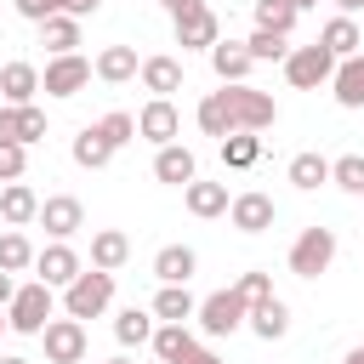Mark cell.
Masks as SVG:
<instances>
[{
    "mask_svg": "<svg viewBox=\"0 0 364 364\" xmlns=\"http://www.w3.org/2000/svg\"><path fill=\"white\" fill-rule=\"evenodd\" d=\"M330 262H336V228H301L290 245V273L318 279V273H330Z\"/></svg>",
    "mask_w": 364,
    "mask_h": 364,
    "instance_id": "5b68a950",
    "label": "cell"
},
{
    "mask_svg": "<svg viewBox=\"0 0 364 364\" xmlns=\"http://www.w3.org/2000/svg\"><path fill=\"white\" fill-rule=\"evenodd\" d=\"M0 222H6V228L40 222V193H34L28 182H6V188H0Z\"/></svg>",
    "mask_w": 364,
    "mask_h": 364,
    "instance_id": "e0dca14e",
    "label": "cell"
},
{
    "mask_svg": "<svg viewBox=\"0 0 364 364\" xmlns=\"http://www.w3.org/2000/svg\"><path fill=\"white\" fill-rule=\"evenodd\" d=\"M0 330H11V324H6V313H0Z\"/></svg>",
    "mask_w": 364,
    "mask_h": 364,
    "instance_id": "f907efd6",
    "label": "cell"
},
{
    "mask_svg": "<svg viewBox=\"0 0 364 364\" xmlns=\"http://www.w3.org/2000/svg\"><path fill=\"white\" fill-rule=\"evenodd\" d=\"M91 74H97V63H91V57H80V51L51 57V63H46V74H40V91H46V97H74V91H85V85H91Z\"/></svg>",
    "mask_w": 364,
    "mask_h": 364,
    "instance_id": "52a82bcc",
    "label": "cell"
},
{
    "mask_svg": "<svg viewBox=\"0 0 364 364\" xmlns=\"http://www.w3.org/2000/svg\"><path fill=\"white\" fill-rule=\"evenodd\" d=\"M40 46H46L51 57H68V51L80 46V17H68V11H63V17H46V23H40Z\"/></svg>",
    "mask_w": 364,
    "mask_h": 364,
    "instance_id": "83f0119b",
    "label": "cell"
},
{
    "mask_svg": "<svg viewBox=\"0 0 364 364\" xmlns=\"http://www.w3.org/2000/svg\"><path fill=\"white\" fill-rule=\"evenodd\" d=\"M154 176H159V182H171V188L199 182V159H193V148H182V142L159 148V154H154Z\"/></svg>",
    "mask_w": 364,
    "mask_h": 364,
    "instance_id": "2e32d148",
    "label": "cell"
},
{
    "mask_svg": "<svg viewBox=\"0 0 364 364\" xmlns=\"http://www.w3.org/2000/svg\"><path fill=\"white\" fill-rule=\"evenodd\" d=\"M239 290H245L250 301H262V296H273V273H262V267H256V273H239Z\"/></svg>",
    "mask_w": 364,
    "mask_h": 364,
    "instance_id": "60d3db41",
    "label": "cell"
},
{
    "mask_svg": "<svg viewBox=\"0 0 364 364\" xmlns=\"http://www.w3.org/2000/svg\"><path fill=\"white\" fill-rule=\"evenodd\" d=\"M159 6H165L171 17H182V11H193V6H205V0H159Z\"/></svg>",
    "mask_w": 364,
    "mask_h": 364,
    "instance_id": "f6af8a7d",
    "label": "cell"
},
{
    "mask_svg": "<svg viewBox=\"0 0 364 364\" xmlns=\"http://www.w3.org/2000/svg\"><path fill=\"white\" fill-rule=\"evenodd\" d=\"M11 296H17V279H11V273H0V313L11 307Z\"/></svg>",
    "mask_w": 364,
    "mask_h": 364,
    "instance_id": "7bdbcfd3",
    "label": "cell"
},
{
    "mask_svg": "<svg viewBox=\"0 0 364 364\" xmlns=\"http://www.w3.org/2000/svg\"><path fill=\"white\" fill-rule=\"evenodd\" d=\"M330 91H336V102H341V108H364V51H358V57H347V63H336Z\"/></svg>",
    "mask_w": 364,
    "mask_h": 364,
    "instance_id": "d4e9b609",
    "label": "cell"
},
{
    "mask_svg": "<svg viewBox=\"0 0 364 364\" xmlns=\"http://www.w3.org/2000/svg\"><path fill=\"white\" fill-rule=\"evenodd\" d=\"M154 307H125L119 318H114V341L119 347H142V341H154Z\"/></svg>",
    "mask_w": 364,
    "mask_h": 364,
    "instance_id": "4316f807",
    "label": "cell"
},
{
    "mask_svg": "<svg viewBox=\"0 0 364 364\" xmlns=\"http://www.w3.org/2000/svg\"><path fill=\"white\" fill-rule=\"evenodd\" d=\"M199 313V301L188 296V284H159V296H154V318L159 324H188Z\"/></svg>",
    "mask_w": 364,
    "mask_h": 364,
    "instance_id": "cb8c5ba5",
    "label": "cell"
},
{
    "mask_svg": "<svg viewBox=\"0 0 364 364\" xmlns=\"http://www.w3.org/2000/svg\"><path fill=\"white\" fill-rule=\"evenodd\" d=\"M341 364H364V347H353V353H347V358H341Z\"/></svg>",
    "mask_w": 364,
    "mask_h": 364,
    "instance_id": "7dc6e473",
    "label": "cell"
},
{
    "mask_svg": "<svg viewBox=\"0 0 364 364\" xmlns=\"http://www.w3.org/2000/svg\"><path fill=\"white\" fill-rule=\"evenodd\" d=\"M34 273H40V284H51V290H68V284L85 273V262H80V250H74L68 239H51V245L34 256Z\"/></svg>",
    "mask_w": 364,
    "mask_h": 364,
    "instance_id": "ba28073f",
    "label": "cell"
},
{
    "mask_svg": "<svg viewBox=\"0 0 364 364\" xmlns=\"http://www.w3.org/2000/svg\"><path fill=\"white\" fill-rule=\"evenodd\" d=\"M176 131H182V114H176V102H171V97H154V102L136 114V136H148L154 148H171V142H176Z\"/></svg>",
    "mask_w": 364,
    "mask_h": 364,
    "instance_id": "8fae6325",
    "label": "cell"
},
{
    "mask_svg": "<svg viewBox=\"0 0 364 364\" xmlns=\"http://www.w3.org/2000/svg\"><path fill=\"white\" fill-rule=\"evenodd\" d=\"M23 171H28V148L0 142V182H23Z\"/></svg>",
    "mask_w": 364,
    "mask_h": 364,
    "instance_id": "f35d334b",
    "label": "cell"
},
{
    "mask_svg": "<svg viewBox=\"0 0 364 364\" xmlns=\"http://www.w3.org/2000/svg\"><path fill=\"white\" fill-rule=\"evenodd\" d=\"M108 159H114V148H108V136H102L97 125H85V131L74 136V165H80V171H102Z\"/></svg>",
    "mask_w": 364,
    "mask_h": 364,
    "instance_id": "f546056e",
    "label": "cell"
},
{
    "mask_svg": "<svg viewBox=\"0 0 364 364\" xmlns=\"http://www.w3.org/2000/svg\"><path fill=\"white\" fill-rule=\"evenodd\" d=\"M108 364H131V358H108Z\"/></svg>",
    "mask_w": 364,
    "mask_h": 364,
    "instance_id": "816d5d0a",
    "label": "cell"
},
{
    "mask_svg": "<svg viewBox=\"0 0 364 364\" xmlns=\"http://www.w3.org/2000/svg\"><path fill=\"white\" fill-rule=\"evenodd\" d=\"M290 6H296V11H307V6H318V0H290Z\"/></svg>",
    "mask_w": 364,
    "mask_h": 364,
    "instance_id": "681fc988",
    "label": "cell"
},
{
    "mask_svg": "<svg viewBox=\"0 0 364 364\" xmlns=\"http://www.w3.org/2000/svg\"><path fill=\"white\" fill-rule=\"evenodd\" d=\"M51 307H57V296H51V284H17V296H11V307H6V324L17 330V336H40L46 324H51Z\"/></svg>",
    "mask_w": 364,
    "mask_h": 364,
    "instance_id": "277c9868",
    "label": "cell"
},
{
    "mask_svg": "<svg viewBox=\"0 0 364 364\" xmlns=\"http://www.w3.org/2000/svg\"><path fill=\"white\" fill-rule=\"evenodd\" d=\"M40 228H46L51 239H74V233L85 228V205H80L74 193H51V199H40Z\"/></svg>",
    "mask_w": 364,
    "mask_h": 364,
    "instance_id": "7c38bea8",
    "label": "cell"
},
{
    "mask_svg": "<svg viewBox=\"0 0 364 364\" xmlns=\"http://www.w3.org/2000/svg\"><path fill=\"white\" fill-rule=\"evenodd\" d=\"M336 11H341V17H353V11H364V0H336Z\"/></svg>",
    "mask_w": 364,
    "mask_h": 364,
    "instance_id": "bcb514c9",
    "label": "cell"
},
{
    "mask_svg": "<svg viewBox=\"0 0 364 364\" xmlns=\"http://www.w3.org/2000/svg\"><path fill=\"white\" fill-rule=\"evenodd\" d=\"M136 74H142V63H136L131 46H102V51H97V80L125 85V80H136Z\"/></svg>",
    "mask_w": 364,
    "mask_h": 364,
    "instance_id": "603a6c76",
    "label": "cell"
},
{
    "mask_svg": "<svg viewBox=\"0 0 364 364\" xmlns=\"http://www.w3.org/2000/svg\"><path fill=\"white\" fill-rule=\"evenodd\" d=\"M296 6L290 0H256V28H273V34H290L296 28Z\"/></svg>",
    "mask_w": 364,
    "mask_h": 364,
    "instance_id": "e575fe53",
    "label": "cell"
},
{
    "mask_svg": "<svg viewBox=\"0 0 364 364\" xmlns=\"http://www.w3.org/2000/svg\"><path fill=\"white\" fill-rule=\"evenodd\" d=\"M34 256H40V250H34L17 228L0 233V273H23V267H34Z\"/></svg>",
    "mask_w": 364,
    "mask_h": 364,
    "instance_id": "d6a6232c",
    "label": "cell"
},
{
    "mask_svg": "<svg viewBox=\"0 0 364 364\" xmlns=\"http://www.w3.org/2000/svg\"><path fill=\"white\" fill-rule=\"evenodd\" d=\"M262 341H279V336H290V307L279 301V296H262V301H250V318H245Z\"/></svg>",
    "mask_w": 364,
    "mask_h": 364,
    "instance_id": "ffe728a7",
    "label": "cell"
},
{
    "mask_svg": "<svg viewBox=\"0 0 364 364\" xmlns=\"http://www.w3.org/2000/svg\"><path fill=\"white\" fill-rule=\"evenodd\" d=\"M245 318H250V296H245L239 284H228V290L205 296V301H199V313H193V324H199L205 336H233Z\"/></svg>",
    "mask_w": 364,
    "mask_h": 364,
    "instance_id": "3957f363",
    "label": "cell"
},
{
    "mask_svg": "<svg viewBox=\"0 0 364 364\" xmlns=\"http://www.w3.org/2000/svg\"><path fill=\"white\" fill-rule=\"evenodd\" d=\"M193 273H199V256H193L188 245H165V250L154 256V279H159V284H188Z\"/></svg>",
    "mask_w": 364,
    "mask_h": 364,
    "instance_id": "7402d4cb",
    "label": "cell"
},
{
    "mask_svg": "<svg viewBox=\"0 0 364 364\" xmlns=\"http://www.w3.org/2000/svg\"><path fill=\"white\" fill-rule=\"evenodd\" d=\"M148 347H154V353H159L165 364H176V358H182V353L193 347V330H188V324H159Z\"/></svg>",
    "mask_w": 364,
    "mask_h": 364,
    "instance_id": "836d02e7",
    "label": "cell"
},
{
    "mask_svg": "<svg viewBox=\"0 0 364 364\" xmlns=\"http://www.w3.org/2000/svg\"><path fill=\"white\" fill-rule=\"evenodd\" d=\"M108 301H114V273H102V267H85L68 290H63V313L68 318H97V313H108Z\"/></svg>",
    "mask_w": 364,
    "mask_h": 364,
    "instance_id": "7a4b0ae2",
    "label": "cell"
},
{
    "mask_svg": "<svg viewBox=\"0 0 364 364\" xmlns=\"http://www.w3.org/2000/svg\"><path fill=\"white\" fill-rule=\"evenodd\" d=\"M273 216H279V210H273V199H267V193H256V188H250V193H233V205H228V222H233L239 233H267V228H273Z\"/></svg>",
    "mask_w": 364,
    "mask_h": 364,
    "instance_id": "5bb4252c",
    "label": "cell"
},
{
    "mask_svg": "<svg viewBox=\"0 0 364 364\" xmlns=\"http://www.w3.org/2000/svg\"><path fill=\"white\" fill-rule=\"evenodd\" d=\"M284 176H290V188L313 193V188H324V182H330V159H324V154H296Z\"/></svg>",
    "mask_w": 364,
    "mask_h": 364,
    "instance_id": "4dcf8cb0",
    "label": "cell"
},
{
    "mask_svg": "<svg viewBox=\"0 0 364 364\" xmlns=\"http://www.w3.org/2000/svg\"><path fill=\"white\" fill-rule=\"evenodd\" d=\"M284 40H290V34H273V28H256V34L245 40V51H250L256 63H284V57H290V46H284Z\"/></svg>",
    "mask_w": 364,
    "mask_h": 364,
    "instance_id": "8d00e7d4",
    "label": "cell"
},
{
    "mask_svg": "<svg viewBox=\"0 0 364 364\" xmlns=\"http://www.w3.org/2000/svg\"><path fill=\"white\" fill-rule=\"evenodd\" d=\"M46 136V108H0V142H17V148H34Z\"/></svg>",
    "mask_w": 364,
    "mask_h": 364,
    "instance_id": "9a60e30c",
    "label": "cell"
},
{
    "mask_svg": "<svg viewBox=\"0 0 364 364\" xmlns=\"http://www.w3.org/2000/svg\"><path fill=\"white\" fill-rule=\"evenodd\" d=\"M97 131H102V136H108V148L119 154L125 142H136V114H125V108H114V114H102V119H97Z\"/></svg>",
    "mask_w": 364,
    "mask_h": 364,
    "instance_id": "74e56055",
    "label": "cell"
},
{
    "mask_svg": "<svg viewBox=\"0 0 364 364\" xmlns=\"http://www.w3.org/2000/svg\"><path fill=\"white\" fill-rule=\"evenodd\" d=\"M11 6H17V17H28L34 28H40L46 17H63V11H68V0H11Z\"/></svg>",
    "mask_w": 364,
    "mask_h": 364,
    "instance_id": "ab89813d",
    "label": "cell"
},
{
    "mask_svg": "<svg viewBox=\"0 0 364 364\" xmlns=\"http://www.w3.org/2000/svg\"><path fill=\"white\" fill-rule=\"evenodd\" d=\"M256 159H262V136H256V131H233V136H222V165L250 171Z\"/></svg>",
    "mask_w": 364,
    "mask_h": 364,
    "instance_id": "1f68e13d",
    "label": "cell"
},
{
    "mask_svg": "<svg viewBox=\"0 0 364 364\" xmlns=\"http://www.w3.org/2000/svg\"><path fill=\"white\" fill-rule=\"evenodd\" d=\"M176 364H222V358H216V353H210V347H199V341H193V347H188V353H182V358H176Z\"/></svg>",
    "mask_w": 364,
    "mask_h": 364,
    "instance_id": "b9f144b4",
    "label": "cell"
},
{
    "mask_svg": "<svg viewBox=\"0 0 364 364\" xmlns=\"http://www.w3.org/2000/svg\"><path fill=\"white\" fill-rule=\"evenodd\" d=\"M182 199H188V210L193 216H228V182H188L182 188Z\"/></svg>",
    "mask_w": 364,
    "mask_h": 364,
    "instance_id": "484cf974",
    "label": "cell"
},
{
    "mask_svg": "<svg viewBox=\"0 0 364 364\" xmlns=\"http://www.w3.org/2000/svg\"><path fill=\"white\" fill-rule=\"evenodd\" d=\"M330 182H336L341 193H358V199H364V154H341V159H330Z\"/></svg>",
    "mask_w": 364,
    "mask_h": 364,
    "instance_id": "d590c367",
    "label": "cell"
},
{
    "mask_svg": "<svg viewBox=\"0 0 364 364\" xmlns=\"http://www.w3.org/2000/svg\"><path fill=\"white\" fill-rule=\"evenodd\" d=\"M0 364H28V358H17V353H0Z\"/></svg>",
    "mask_w": 364,
    "mask_h": 364,
    "instance_id": "c3c4849f",
    "label": "cell"
},
{
    "mask_svg": "<svg viewBox=\"0 0 364 364\" xmlns=\"http://www.w3.org/2000/svg\"><path fill=\"white\" fill-rule=\"evenodd\" d=\"M318 46H324L336 63H347V57H358L364 34H358V23H353V17H330V23L318 28Z\"/></svg>",
    "mask_w": 364,
    "mask_h": 364,
    "instance_id": "44dd1931",
    "label": "cell"
},
{
    "mask_svg": "<svg viewBox=\"0 0 364 364\" xmlns=\"http://www.w3.org/2000/svg\"><path fill=\"white\" fill-rule=\"evenodd\" d=\"M210 68H216L222 85H250L256 57L245 51V40H216V46H210Z\"/></svg>",
    "mask_w": 364,
    "mask_h": 364,
    "instance_id": "4fadbf2b",
    "label": "cell"
},
{
    "mask_svg": "<svg viewBox=\"0 0 364 364\" xmlns=\"http://www.w3.org/2000/svg\"><path fill=\"white\" fill-rule=\"evenodd\" d=\"M125 262H131V239H125L119 228H97V233H91V267L119 273Z\"/></svg>",
    "mask_w": 364,
    "mask_h": 364,
    "instance_id": "d6986e66",
    "label": "cell"
},
{
    "mask_svg": "<svg viewBox=\"0 0 364 364\" xmlns=\"http://www.w3.org/2000/svg\"><path fill=\"white\" fill-rule=\"evenodd\" d=\"M171 23H176V46H182V51H210V46L222 40V23H216L210 6H193V11L171 17Z\"/></svg>",
    "mask_w": 364,
    "mask_h": 364,
    "instance_id": "30bf717a",
    "label": "cell"
},
{
    "mask_svg": "<svg viewBox=\"0 0 364 364\" xmlns=\"http://www.w3.org/2000/svg\"><path fill=\"white\" fill-rule=\"evenodd\" d=\"M34 91H40V68L34 63H6L0 68V102L6 108H28Z\"/></svg>",
    "mask_w": 364,
    "mask_h": 364,
    "instance_id": "ac0fdd59",
    "label": "cell"
},
{
    "mask_svg": "<svg viewBox=\"0 0 364 364\" xmlns=\"http://www.w3.org/2000/svg\"><path fill=\"white\" fill-rule=\"evenodd\" d=\"M97 6H102V0H68V17H91Z\"/></svg>",
    "mask_w": 364,
    "mask_h": 364,
    "instance_id": "ee69618b",
    "label": "cell"
},
{
    "mask_svg": "<svg viewBox=\"0 0 364 364\" xmlns=\"http://www.w3.org/2000/svg\"><path fill=\"white\" fill-rule=\"evenodd\" d=\"M193 119H199L205 136L267 131V125H279V102H273L267 91H256V85H222V91H210V97L193 108Z\"/></svg>",
    "mask_w": 364,
    "mask_h": 364,
    "instance_id": "6da1fadb",
    "label": "cell"
},
{
    "mask_svg": "<svg viewBox=\"0 0 364 364\" xmlns=\"http://www.w3.org/2000/svg\"><path fill=\"white\" fill-rule=\"evenodd\" d=\"M284 80L296 85V91H318V85H330L336 80V57L313 40V46H296L290 57H284Z\"/></svg>",
    "mask_w": 364,
    "mask_h": 364,
    "instance_id": "8992f818",
    "label": "cell"
},
{
    "mask_svg": "<svg viewBox=\"0 0 364 364\" xmlns=\"http://www.w3.org/2000/svg\"><path fill=\"white\" fill-rule=\"evenodd\" d=\"M40 341H46V364H80V358H85V347H91V341H85V324H80V318H68V313H63V318H51V324L40 330Z\"/></svg>",
    "mask_w": 364,
    "mask_h": 364,
    "instance_id": "9c48e42d",
    "label": "cell"
},
{
    "mask_svg": "<svg viewBox=\"0 0 364 364\" xmlns=\"http://www.w3.org/2000/svg\"><path fill=\"white\" fill-rule=\"evenodd\" d=\"M142 85H148L154 97L182 91V63H176V57H142Z\"/></svg>",
    "mask_w": 364,
    "mask_h": 364,
    "instance_id": "f1b7e54d",
    "label": "cell"
}]
</instances>
